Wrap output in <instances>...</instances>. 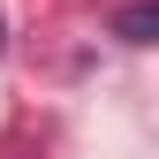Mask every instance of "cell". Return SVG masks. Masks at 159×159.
Masks as SVG:
<instances>
[{
  "label": "cell",
  "instance_id": "1",
  "mask_svg": "<svg viewBox=\"0 0 159 159\" xmlns=\"http://www.w3.org/2000/svg\"><path fill=\"white\" fill-rule=\"evenodd\" d=\"M114 38H121V46H159V0H129V8H114Z\"/></svg>",
  "mask_w": 159,
  "mask_h": 159
}]
</instances>
